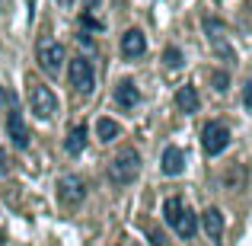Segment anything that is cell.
I'll return each instance as SVG.
<instances>
[{
  "label": "cell",
  "instance_id": "44dd1931",
  "mask_svg": "<svg viewBox=\"0 0 252 246\" xmlns=\"http://www.w3.org/2000/svg\"><path fill=\"white\" fill-rule=\"evenodd\" d=\"M227 74H214V86H217V90H227Z\"/></svg>",
  "mask_w": 252,
  "mask_h": 246
},
{
  "label": "cell",
  "instance_id": "ffe728a7",
  "mask_svg": "<svg viewBox=\"0 0 252 246\" xmlns=\"http://www.w3.org/2000/svg\"><path fill=\"white\" fill-rule=\"evenodd\" d=\"M147 234H150V243H154V246H163V234L157 227H147Z\"/></svg>",
  "mask_w": 252,
  "mask_h": 246
},
{
  "label": "cell",
  "instance_id": "cb8c5ba5",
  "mask_svg": "<svg viewBox=\"0 0 252 246\" xmlns=\"http://www.w3.org/2000/svg\"><path fill=\"white\" fill-rule=\"evenodd\" d=\"M6 166H10V160H6V154H3V147H0V173H6Z\"/></svg>",
  "mask_w": 252,
  "mask_h": 246
},
{
  "label": "cell",
  "instance_id": "6da1fadb",
  "mask_svg": "<svg viewBox=\"0 0 252 246\" xmlns=\"http://www.w3.org/2000/svg\"><path fill=\"white\" fill-rule=\"evenodd\" d=\"M137 173H141V154H137L134 147H122L115 157H112V163H109L112 182L128 185V182H134V179H137Z\"/></svg>",
  "mask_w": 252,
  "mask_h": 246
},
{
  "label": "cell",
  "instance_id": "7c38bea8",
  "mask_svg": "<svg viewBox=\"0 0 252 246\" xmlns=\"http://www.w3.org/2000/svg\"><path fill=\"white\" fill-rule=\"evenodd\" d=\"M185 170V157L179 147H166L163 150V173L166 176H179V173Z\"/></svg>",
  "mask_w": 252,
  "mask_h": 246
},
{
  "label": "cell",
  "instance_id": "603a6c76",
  "mask_svg": "<svg viewBox=\"0 0 252 246\" xmlns=\"http://www.w3.org/2000/svg\"><path fill=\"white\" fill-rule=\"evenodd\" d=\"M243 103H246V109H252V83H246V93H243Z\"/></svg>",
  "mask_w": 252,
  "mask_h": 246
},
{
  "label": "cell",
  "instance_id": "9a60e30c",
  "mask_svg": "<svg viewBox=\"0 0 252 246\" xmlns=\"http://www.w3.org/2000/svg\"><path fill=\"white\" fill-rule=\"evenodd\" d=\"M201 221H204V230H208V234L214 237V240L223 234V214H220L217 208H208V211L201 214Z\"/></svg>",
  "mask_w": 252,
  "mask_h": 246
},
{
  "label": "cell",
  "instance_id": "d4e9b609",
  "mask_svg": "<svg viewBox=\"0 0 252 246\" xmlns=\"http://www.w3.org/2000/svg\"><path fill=\"white\" fill-rule=\"evenodd\" d=\"M96 3H99V0H86V13H90V10H93Z\"/></svg>",
  "mask_w": 252,
  "mask_h": 246
},
{
  "label": "cell",
  "instance_id": "277c9868",
  "mask_svg": "<svg viewBox=\"0 0 252 246\" xmlns=\"http://www.w3.org/2000/svg\"><path fill=\"white\" fill-rule=\"evenodd\" d=\"M201 144H204V154H220L223 147L230 144V131H227V125H220V122H208L204 125V131H201Z\"/></svg>",
  "mask_w": 252,
  "mask_h": 246
},
{
  "label": "cell",
  "instance_id": "ac0fdd59",
  "mask_svg": "<svg viewBox=\"0 0 252 246\" xmlns=\"http://www.w3.org/2000/svg\"><path fill=\"white\" fill-rule=\"evenodd\" d=\"M163 61H166V68H182V51H179V48H166V51H163Z\"/></svg>",
  "mask_w": 252,
  "mask_h": 246
},
{
  "label": "cell",
  "instance_id": "7a4b0ae2",
  "mask_svg": "<svg viewBox=\"0 0 252 246\" xmlns=\"http://www.w3.org/2000/svg\"><path fill=\"white\" fill-rule=\"evenodd\" d=\"M70 86L77 93H93L96 86V70L86 58H70Z\"/></svg>",
  "mask_w": 252,
  "mask_h": 246
},
{
  "label": "cell",
  "instance_id": "d6986e66",
  "mask_svg": "<svg viewBox=\"0 0 252 246\" xmlns=\"http://www.w3.org/2000/svg\"><path fill=\"white\" fill-rule=\"evenodd\" d=\"M83 26H86V29H102V23H99L93 13H83Z\"/></svg>",
  "mask_w": 252,
  "mask_h": 246
},
{
  "label": "cell",
  "instance_id": "7402d4cb",
  "mask_svg": "<svg viewBox=\"0 0 252 246\" xmlns=\"http://www.w3.org/2000/svg\"><path fill=\"white\" fill-rule=\"evenodd\" d=\"M10 103H13V96L3 90V86H0V109H3V105H10Z\"/></svg>",
  "mask_w": 252,
  "mask_h": 246
},
{
  "label": "cell",
  "instance_id": "e0dca14e",
  "mask_svg": "<svg viewBox=\"0 0 252 246\" xmlns=\"http://www.w3.org/2000/svg\"><path fill=\"white\" fill-rule=\"evenodd\" d=\"M182 208H185V205H182V198H169V202L163 205V214H166V221L172 224V221L179 217V211H182Z\"/></svg>",
  "mask_w": 252,
  "mask_h": 246
},
{
  "label": "cell",
  "instance_id": "9c48e42d",
  "mask_svg": "<svg viewBox=\"0 0 252 246\" xmlns=\"http://www.w3.org/2000/svg\"><path fill=\"white\" fill-rule=\"evenodd\" d=\"M204 29H208V35H211V45H214V51H217V55H223L227 61H233V51H230L227 38H223V26L217 23V19H204Z\"/></svg>",
  "mask_w": 252,
  "mask_h": 246
},
{
  "label": "cell",
  "instance_id": "ba28073f",
  "mask_svg": "<svg viewBox=\"0 0 252 246\" xmlns=\"http://www.w3.org/2000/svg\"><path fill=\"white\" fill-rule=\"evenodd\" d=\"M147 51V38H144V32L141 29H128L122 35V55L125 58H137V55H144Z\"/></svg>",
  "mask_w": 252,
  "mask_h": 246
},
{
  "label": "cell",
  "instance_id": "30bf717a",
  "mask_svg": "<svg viewBox=\"0 0 252 246\" xmlns=\"http://www.w3.org/2000/svg\"><path fill=\"white\" fill-rule=\"evenodd\" d=\"M115 99H118V105H122V109H134V105H137V99H141V93H137L134 80H122V83H118Z\"/></svg>",
  "mask_w": 252,
  "mask_h": 246
},
{
  "label": "cell",
  "instance_id": "8fae6325",
  "mask_svg": "<svg viewBox=\"0 0 252 246\" xmlns=\"http://www.w3.org/2000/svg\"><path fill=\"white\" fill-rule=\"evenodd\" d=\"M195 227H198V214H195V211H189V208H182V211H179V217L172 221V230H176L179 237H191V234H195Z\"/></svg>",
  "mask_w": 252,
  "mask_h": 246
},
{
  "label": "cell",
  "instance_id": "4fadbf2b",
  "mask_svg": "<svg viewBox=\"0 0 252 246\" xmlns=\"http://www.w3.org/2000/svg\"><path fill=\"white\" fill-rule=\"evenodd\" d=\"M176 105L182 112H198V90L195 86H179V93H176Z\"/></svg>",
  "mask_w": 252,
  "mask_h": 246
},
{
  "label": "cell",
  "instance_id": "4316f807",
  "mask_svg": "<svg viewBox=\"0 0 252 246\" xmlns=\"http://www.w3.org/2000/svg\"><path fill=\"white\" fill-rule=\"evenodd\" d=\"M0 246H3V230H0Z\"/></svg>",
  "mask_w": 252,
  "mask_h": 246
},
{
  "label": "cell",
  "instance_id": "484cf974",
  "mask_svg": "<svg viewBox=\"0 0 252 246\" xmlns=\"http://www.w3.org/2000/svg\"><path fill=\"white\" fill-rule=\"evenodd\" d=\"M58 3H64V6H67V3H74V0H58Z\"/></svg>",
  "mask_w": 252,
  "mask_h": 246
},
{
  "label": "cell",
  "instance_id": "5b68a950",
  "mask_svg": "<svg viewBox=\"0 0 252 246\" xmlns=\"http://www.w3.org/2000/svg\"><path fill=\"white\" fill-rule=\"evenodd\" d=\"M58 195H61V202L64 205H80L83 198H86V182L80 176H61V182H58Z\"/></svg>",
  "mask_w": 252,
  "mask_h": 246
},
{
  "label": "cell",
  "instance_id": "5bb4252c",
  "mask_svg": "<svg viewBox=\"0 0 252 246\" xmlns=\"http://www.w3.org/2000/svg\"><path fill=\"white\" fill-rule=\"evenodd\" d=\"M118 135H122V125H118V122H112V118H99V122H96V138L102 144H112Z\"/></svg>",
  "mask_w": 252,
  "mask_h": 246
},
{
  "label": "cell",
  "instance_id": "3957f363",
  "mask_svg": "<svg viewBox=\"0 0 252 246\" xmlns=\"http://www.w3.org/2000/svg\"><path fill=\"white\" fill-rule=\"evenodd\" d=\"M29 99H32V112H35L38 118H51L58 112V96L51 93V86H42L35 83L29 90Z\"/></svg>",
  "mask_w": 252,
  "mask_h": 246
},
{
  "label": "cell",
  "instance_id": "2e32d148",
  "mask_svg": "<svg viewBox=\"0 0 252 246\" xmlns=\"http://www.w3.org/2000/svg\"><path fill=\"white\" fill-rule=\"evenodd\" d=\"M86 147V125H77L74 131H67V141H64V150L67 154H80Z\"/></svg>",
  "mask_w": 252,
  "mask_h": 246
},
{
  "label": "cell",
  "instance_id": "52a82bcc",
  "mask_svg": "<svg viewBox=\"0 0 252 246\" xmlns=\"http://www.w3.org/2000/svg\"><path fill=\"white\" fill-rule=\"evenodd\" d=\"M6 131H10V141L16 144L19 150L29 147L32 135H29V128H26V122H23V115H19V112H10V118H6Z\"/></svg>",
  "mask_w": 252,
  "mask_h": 246
},
{
  "label": "cell",
  "instance_id": "8992f818",
  "mask_svg": "<svg viewBox=\"0 0 252 246\" xmlns=\"http://www.w3.org/2000/svg\"><path fill=\"white\" fill-rule=\"evenodd\" d=\"M64 45L58 42H42L38 45V64H42V70H48V74H58L64 64Z\"/></svg>",
  "mask_w": 252,
  "mask_h": 246
}]
</instances>
